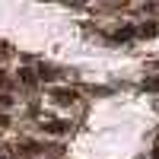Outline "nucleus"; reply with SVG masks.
<instances>
[{
	"mask_svg": "<svg viewBox=\"0 0 159 159\" xmlns=\"http://www.w3.org/2000/svg\"><path fill=\"white\" fill-rule=\"evenodd\" d=\"M38 150H42L38 143H25V147H22V153H38Z\"/></svg>",
	"mask_w": 159,
	"mask_h": 159,
	"instance_id": "1a4fd4ad",
	"label": "nucleus"
},
{
	"mask_svg": "<svg viewBox=\"0 0 159 159\" xmlns=\"http://www.w3.org/2000/svg\"><path fill=\"white\" fill-rule=\"evenodd\" d=\"M134 35H137V29H134V25H124V29H118V32L111 35V42H130Z\"/></svg>",
	"mask_w": 159,
	"mask_h": 159,
	"instance_id": "f257e3e1",
	"label": "nucleus"
},
{
	"mask_svg": "<svg viewBox=\"0 0 159 159\" xmlns=\"http://www.w3.org/2000/svg\"><path fill=\"white\" fill-rule=\"evenodd\" d=\"M153 159H159V143H156V147H153Z\"/></svg>",
	"mask_w": 159,
	"mask_h": 159,
	"instance_id": "9b49d317",
	"label": "nucleus"
},
{
	"mask_svg": "<svg viewBox=\"0 0 159 159\" xmlns=\"http://www.w3.org/2000/svg\"><path fill=\"white\" fill-rule=\"evenodd\" d=\"M143 89H150V92H159V76H156V80H147V83H143Z\"/></svg>",
	"mask_w": 159,
	"mask_h": 159,
	"instance_id": "423d86ee",
	"label": "nucleus"
},
{
	"mask_svg": "<svg viewBox=\"0 0 159 159\" xmlns=\"http://www.w3.org/2000/svg\"><path fill=\"white\" fill-rule=\"evenodd\" d=\"M42 127L48 130V134H64L70 124H67V121H42Z\"/></svg>",
	"mask_w": 159,
	"mask_h": 159,
	"instance_id": "f03ea898",
	"label": "nucleus"
},
{
	"mask_svg": "<svg viewBox=\"0 0 159 159\" xmlns=\"http://www.w3.org/2000/svg\"><path fill=\"white\" fill-rule=\"evenodd\" d=\"M54 73H57V70H51V67H42V70H38L42 80H54Z\"/></svg>",
	"mask_w": 159,
	"mask_h": 159,
	"instance_id": "0eeeda50",
	"label": "nucleus"
},
{
	"mask_svg": "<svg viewBox=\"0 0 159 159\" xmlns=\"http://www.w3.org/2000/svg\"><path fill=\"white\" fill-rule=\"evenodd\" d=\"M7 124H10V118H7L3 111H0V127H7Z\"/></svg>",
	"mask_w": 159,
	"mask_h": 159,
	"instance_id": "9d476101",
	"label": "nucleus"
},
{
	"mask_svg": "<svg viewBox=\"0 0 159 159\" xmlns=\"http://www.w3.org/2000/svg\"><path fill=\"white\" fill-rule=\"evenodd\" d=\"M0 105H3V108H10V105H13V96H7V92H0Z\"/></svg>",
	"mask_w": 159,
	"mask_h": 159,
	"instance_id": "6e6552de",
	"label": "nucleus"
},
{
	"mask_svg": "<svg viewBox=\"0 0 159 159\" xmlns=\"http://www.w3.org/2000/svg\"><path fill=\"white\" fill-rule=\"evenodd\" d=\"M140 35H143V38H156V35H159V25H156V22L140 25Z\"/></svg>",
	"mask_w": 159,
	"mask_h": 159,
	"instance_id": "20e7f679",
	"label": "nucleus"
},
{
	"mask_svg": "<svg viewBox=\"0 0 159 159\" xmlns=\"http://www.w3.org/2000/svg\"><path fill=\"white\" fill-rule=\"evenodd\" d=\"M19 80H22L25 86H35V73L32 70H19Z\"/></svg>",
	"mask_w": 159,
	"mask_h": 159,
	"instance_id": "39448f33",
	"label": "nucleus"
},
{
	"mask_svg": "<svg viewBox=\"0 0 159 159\" xmlns=\"http://www.w3.org/2000/svg\"><path fill=\"white\" fill-rule=\"evenodd\" d=\"M73 99H76V92H73V89H54V102L67 105V102H73Z\"/></svg>",
	"mask_w": 159,
	"mask_h": 159,
	"instance_id": "7ed1b4c3",
	"label": "nucleus"
}]
</instances>
